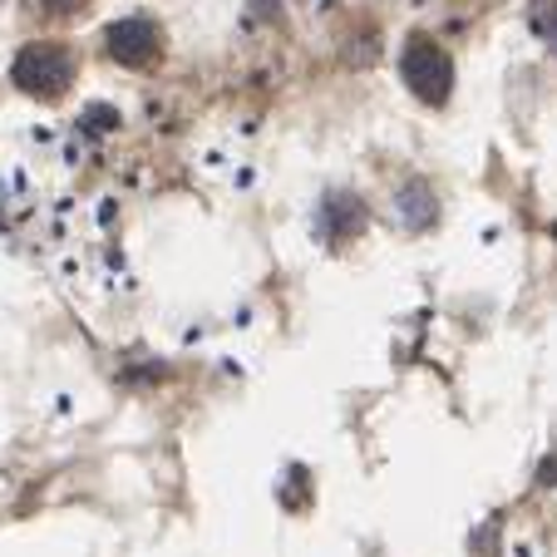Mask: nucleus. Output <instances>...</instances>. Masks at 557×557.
Here are the masks:
<instances>
[{"mask_svg": "<svg viewBox=\"0 0 557 557\" xmlns=\"http://www.w3.org/2000/svg\"><path fill=\"white\" fill-rule=\"evenodd\" d=\"M400 75H405V85H409L415 99H425V104H444L450 89H454V60L434 40L415 35V40L405 45V54H400Z\"/></svg>", "mask_w": 557, "mask_h": 557, "instance_id": "obj_1", "label": "nucleus"}, {"mask_svg": "<svg viewBox=\"0 0 557 557\" xmlns=\"http://www.w3.org/2000/svg\"><path fill=\"white\" fill-rule=\"evenodd\" d=\"M11 79L35 99H60L69 89V79H75V60H69V50H60V45H25V50L15 54Z\"/></svg>", "mask_w": 557, "mask_h": 557, "instance_id": "obj_2", "label": "nucleus"}, {"mask_svg": "<svg viewBox=\"0 0 557 557\" xmlns=\"http://www.w3.org/2000/svg\"><path fill=\"white\" fill-rule=\"evenodd\" d=\"M109 54H114L118 65H129V69H143L153 65V54H159V30H153L143 15H129V21H114L109 25Z\"/></svg>", "mask_w": 557, "mask_h": 557, "instance_id": "obj_3", "label": "nucleus"}, {"mask_svg": "<svg viewBox=\"0 0 557 557\" xmlns=\"http://www.w3.org/2000/svg\"><path fill=\"white\" fill-rule=\"evenodd\" d=\"M365 227V207L355 203V198L345 193H331L321 203V232L331 237V242H345V237H355Z\"/></svg>", "mask_w": 557, "mask_h": 557, "instance_id": "obj_4", "label": "nucleus"}, {"mask_svg": "<svg viewBox=\"0 0 557 557\" xmlns=\"http://www.w3.org/2000/svg\"><path fill=\"white\" fill-rule=\"evenodd\" d=\"M395 207H400V217H405V223L419 232V227H429V223H434V188H429L425 178H409L405 188H400Z\"/></svg>", "mask_w": 557, "mask_h": 557, "instance_id": "obj_5", "label": "nucleus"}, {"mask_svg": "<svg viewBox=\"0 0 557 557\" xmlns=\"http://www.w3.org/2000/svg\"><path fill=\"white\" fill-rule=\"evenodd\" d=\"M114 124H118V114H114V109H104V104H94V109H89V129H114Z\"/></svg>", "mask_w": 557, "mask_h": 557, "instance_id": "obj_6", "label": "nucleus"}, {"mask_svg": "<svg viewBox=\"0 0 557 557\" xmlns=\"http://www.w3.org/2000/svg\"><path fill=\"white\" fill-rule=\"evenodd\" d=\"M543 483H557V459H543V473H537Z\"/></svg>", "mask_w": 557, "mask_h": 557, "instance_id": "obj_7", "label": "nucleus"}, {"mask_svg": "<svg viewBox=\"0 0 557 557\" xmlns=\"http://www.w3.org/2000/svg\"><path fill=\"white\" fill-rule=\"evenodd\" d=\"M45 5H50V11H75L79 0H45Z\"/></svg>", "mask_w": 557, "mask_h": 557, "instance_id": "obj_8", "label": "nucleus"}, {"mask_svg": "<svg viewBox=\"0 0 557 557\" xmlns=\"http://www.w3.org/2000/svg\"><path fill=\"white\" fill-rule=\"evenodd\" d=\"M547 40H553V50H557V21H553V30H547Z\"/></svg>", "mask_w": 557, "mask_h": 557, "instance_id": "obj_9", "label": "nucleus"}]
</instances>
